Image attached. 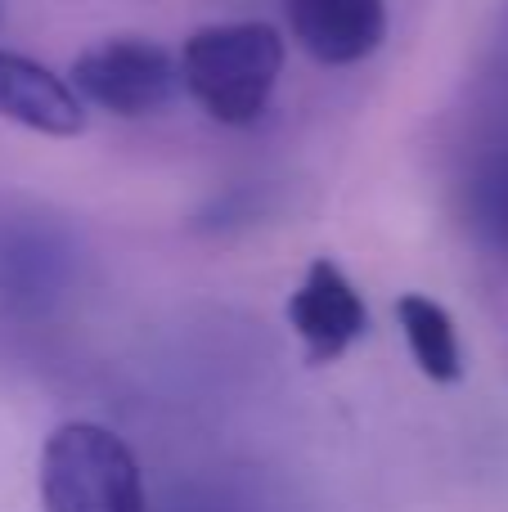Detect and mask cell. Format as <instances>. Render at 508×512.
I'll return each instance as SVG.
<instances>
[{
  "label": "cell",
  "mask_w": 508,
  "mask_h": 512,
  "mask_svg": "<svg viewBox=\"0 0 508 512\" xmlns=\"http://www.w3.org/2000/svg\"><path fill=\"white\" fill-rule=\"evenodd\" d=\"M180 90L221 126H252L270 108L284 72V36L275 23H207L176 54Z\"/></svg>",
  "instance_id": "obj_1"
},
{
  "label": "cell",
  "mask_w": 508,
  "mask_h": 512,
  "mask_svg": "<svg viewBox=\"0 0 508 512\" xmlns=\"http://www.w3.org/2000/svg\"><path fill=\"white\" fill-rule=\"evenodd\" d=\"M36 490L45 512H149L140 459L99 423H63L45 436Z\"/></svg>",
  "instance_id": "obj_2"
},
{
  "label": "cell",
  "mask_w": 508,
  "mask_h": 512,
  "mask_svg": "<svg viewBox=\"0 0 508 512\" xmlns=\"http://www.w3.org/2000/svg\"><path fill=\"white\" fill-rule=\"evenodd\" d=\"M68 86L113 117H153L180 95V63L149 36H108L72 59Z\"/></svg>",
  "instance_id": "obj_3"
},
{
  "label": "cell",
  "mask_w": 508,
  "mask_h": 512,
  "mask_svg": "<svg viewBox=\"0 0 508 512\" xmlns=\"http://www.w3.org/2000/svg\"><path fill=\"white\" fill-rule=\"evenodd\" d=\"M288 328L306 351V364H333L369 333V306L333 256H315L306 265L297 292L284 306Z\"/></svg>",
  "instance_id": "obj_4"
},
{
  "label": "cell",
  "mask_w": 508,
  "mask_h": 512,
  "mask_svg": "<svg viewBox=\"0 0 508 512\" xmlns=\"http://www.w3.org/2000/svg\"><path fill=\"white\" fill-rule=\"evenodd\" d=\"M293 41L324 68L360 63L387 36V0H288Z\"/></svg>",
  "instance_id": "obj_5"
},
{
  "label": "cell",
  "mask_w": 508,
  "mask_h": 512,
  "mask_svg": "<svg viewBox=\"0 0 508 512\" xmlns=\"http://www.w3.org/2000/svg\"><path fill=\"white\" fill-rule=\"evenodd\" d=\"M0 117L50 140H72L86 131V104L68 77L14 50H0Z\"/></svg>",
  "instance_id": "obj_6"
},
{
  "label": "cell",
  "mask_w": 508,
  "mask_h": 512,
  "mask_svg": "<svg viewBox=\"0 0 508 512\" xmlns=\"http://www.w3.org/2000/svg\"><path fill=\"white\" fill-rule=\"evenodd\" d=\"M396 319H401V333L410 342V355L423 378L441 382V387L464 378V351H459L455 319L441 301H432L428 292H405L396 301Z\"/></svg>",
  "instance_id": "obj_7"
},
{
  "label": "cell",
  "mask_w": 508,
  "mask_h": 512,
  "mask_svg": "<svg viewBox=\"0 0 508 512\" xmlns=\"http://www.w3.org/2000/svg\"><path fill=\"white\" fill-rule=\"evenodd\" d=\"M468 225L491 252L508 256V149L491 153L468 180Z\"/></svg>",
  "instance_id": "obj_8"
}]
</instances>
